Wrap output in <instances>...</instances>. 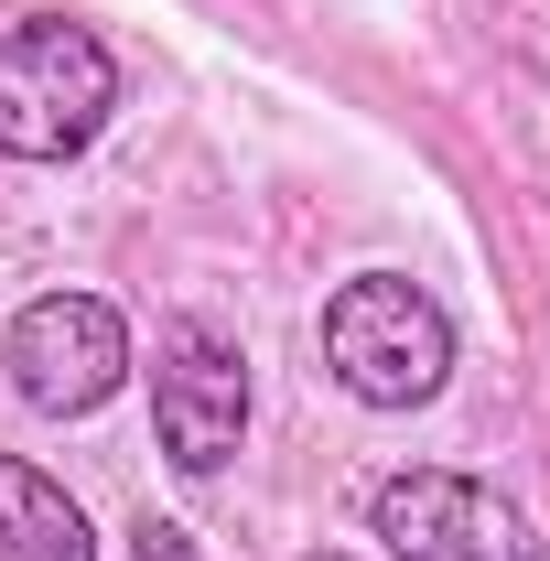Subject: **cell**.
I'll return each mask as SVG.
<instances>
[{"mask_svg": "<svg viewBox=\"0 0 550 561\" xmlns=\"http://www.w3.org/2000/svg\"><path fill=\"white\" fill-rule=\"evenodd\" d=\"M119 66L87 22H22L0 33V151L11 162H66L108 130Z\"/></svg>", "mask_w": 550, "mask_h": 561, "instance_id": "7a4b0ae2", "label": "cell"}, {"mask_svg": "<svg viewBox=\"0 0 550 561\" xmlns=\"http://www.w3.org/2000/svg\"><path fill=\"white\" fill-rule=\"evenodd\" d=\"M324 367L345 378V400H367V411H421L443 389V367H454V324H443V302L421 280L356 271L324 302Z\"/></svg>", "mask_w": 550, "mask_h": 561, "instance_id": "6da1fadb", "label": "cell"}, {"mask_svg": "<svg viewBox=\"0 0 550 561\" xmlns=\"http://www.w3.org/2000/svg\"><path fill=\"white\" fill-rule=\"evenodd\" d=\"M119 378H130V324H119V302H98V291H44V302L11 313V389L44 421L98 411Z\"/></svg>", "mask_w": 550, "mask_h": 561, "instance_id": "277c9868", "label": "cell"}, {"mask_svg": "<svg viewBox=\"0 0 550 561\" xmlns=\"http://www.w3.org/2000/svg\"><path fill=\"white\" fill-rule=\"evenodd\" d=\"M130 551H140V561H195V540H184L173 518H140V529H130Z\"/></svg>", "mask_w": 550, "mask_h": 561, "instance_id": "52a82bcc", "label": "cell"}, {"mask_svg": "<svg viewBox=\"0 0 550 561\" xmlns=\"http://www.w3.org/2000/svg\"><path fill=\"white\" fill-rule=\"evenodd\" d=\"M151 432H162V454L184 476H216L238 454V432H249V356L195 313L162 324V346H151Z\"/></svg>", "mask_w": 550, "mask_h": 561, "instance_id": "5b68a950", "label": "cell"}, {"mask_svg": "<svg viewBox=\"0 0 550 561\" xmlns=\"http://www.w3.org/2000/svg\"><path fill=\"white\" fill-rule=\"evenodd\" d=\"M367 529L389 561H540V529L518 496H496L485 476L454 465H411L367 496Z\"/></svg>", "mask_w": 550, "mask_h": 561, "instance_id": "3957f363", "label": "cell"}, {"mask_svg": "<svg viewBox=\"0 0 550 561\" xmlns=\"http://www.w3.org/2000/svg\"><path fill=\"white\" fill-rule=\"evenodd\" d=\"M0 561H98L76 496L44 465H22V454H0Z\"/></svg>", "mask_w": 550, "mask_h": 561, "instance_id": "8992f818", "label": "cell"}]
</instances>
